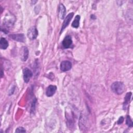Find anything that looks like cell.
<instances>
[{
  "label": "cell",
  "instance_id": "obj_8",
  "mask_svg": "<svg viewBox=\"0 0 133 133\" xmlns=\"http://www.w3.org/2000/svg\"><path fill=\"white\" fill-rule=\"evenodd\" d=\"M62 46L64 48H69L71 47L72 45V40L71 36L70 35H67L64 37L62 41Z\"/></svg>",
  "mask_w": 133,
  "mask_h": 133
},
{
  "label": "cell",
  "instance_id": "obj_5",
  "mask_svg": "<svg viewBox=\"0 0 133 133\" xmlns=\"http://www.w3.org/2000/svg\"><path fill=\"white\" fill-rule=\"evenodd\" d=\"M20 59L22 61H26L29 57V50L26 47H22L20 50Z\"/></svg>",
  "mask_w": 133,
  "mask_h": 133
},
{
  "label": "cell",
  "instance_id": "obj_1",
  "mask_svg": "<svg viewBox=\"0 0 133 133\" xmlns=\"http://www.w3.org/2000/svg\"><path fill=\"white\" fill-rule=\"evenodd\" d=\"M112 91L116 95H122L125 90V86L123 82L117 81L115 82L111 86Z\"/></svg>",
  "mask_w": 133,
  "mask_h": 133
},
{
  "label": "cell",
  "instance_id": "obj_2",
  "mask_svg": "<svg viewBox=\"0 0 133 133\" xmlns=\"http://www.w3.org/2000/svg\"><path fill=\"white\" fill-rule=\"evenodd\" d=\"M15 20V17L13 16L12 15H8L5 16L4 19V25L5 26V28L4 29V32H5L6 33H7L8 30L7 29L12 26V25L14 24Z\"/></svg>",
  "mask_w": 133,
  "mask_h": 133
},
{
  "label": "cell",
  "instance_id": "obj_17",
  "mask_svg": "<svg viewBox=\"0 0 133 133\" xmlns=\"http://www.w3.org/2000/svg\"><path fill=\"white\" fill-rule=\"evenodd\" d=\"M123 121H124V118L123 117H121L118 120V122H117V123L118 124H122L123 122Z\"/></svg>",
  "mask_w": 133,
  "mask_h": 133
},
{
  "label": "cell",
  "instance_id": "obj_10",
  "mask_svg": "<svg viewBox=\"0 0 133 133\" xmlns=\"http://www.w3.org/2000/svg\"><path fill=\"white\" fill-rule=\"evenodd\" d=\"M57 90V87L55 85H49L46 90V95L47 97L52 96Z\"/></svg>",
  "mask_w": 133,
  "mask_h": 133
},
{
  "label": "cell",
  "instance_id": "obj_13",
  "mask_svg": "<svg viewBox=\"0 0 133 133\" xmlns=\"http://www.w3.org/2000/svg\"><path fill=\"white\" fill-rule=\"evenodd\" d=\"M80 16L76 15L74 19L73 22L72 23V26L74 28H77L79 26V20H80Z\"/></svg>",
  "mask_w": 133,
  "mask_h": 133
},
{
  "label": "cell",
  "instance_id": "obj_3",
  "mask_svg": "<svg viewBox=\"0 0 133 133\" xmlns=\"http://www.w3.org/2000/svg\"><path fill=\"white\" fill-rule=\"evenodd\" d=\"M38 35V31L34 26L30 28L27 31V36L30 39H35Z\"/></svg>",
  "mask_w": 133,
  "mask_h": 133
},
{
  "label": "cell",
  "instance_id": "obj_9",
  "mask_svg": "<svg viewBox=\"0 0 133 133\" xmlns=\"http://www.w3.org/2000/svg\"><path fill=\"white\" fill-rule=\"evenodd\" d=\"M9 36L14 40L19 42H24V41H25L24 35L22 33L11 34L9 35Z\"/></svg>",
  "mask_w": 133,
  "mask_h": 133
},
{
  "label": "cell",
  "instance_id": "obj_7",
  "mask_svg": "<svg viewBox=\"0 0 133 133\" xmlns=\"http://www.w3.org/2000/svg\"><path fill=\"white\" fill-rule=\"evenodd\" d=\"M72 68V63L70 61L64 60L61 62L60 68L63 72H65L70 70Z\"/></svg>",
  "mask_w": 133,
  "mask_h": 133
},
{
  "label": "cell",
  "instance_id": "obj_15",
  "mask_svg": "<svg viewBox=\"0 0 133 133\" xmlns=\"http://www.w3.org/2000/svg\"><path fill=\"white\" fill-rule=\"evenodd\" d=\"M126 124L129 126V127H132V122L130 117L129 116H127L126 118Z\"/></svg>",
  "mask_w": 133,
  "mask_h": 133
},
{
  "label": "cell",
  "instance_id": "obj_16",
  "mask_svg": "<svg viewBox=\"0 0 133 133\" xmlns=\"http://www.w3.org/2000/svg\"><path fill=\"white\" fill-rule=\"evenodd\" d=\"M16 132H26V130H25V129L22 127H19L17 128H16Z\"/></svg>",
  "mask_w": 133,
  "mask_h": 133
},
{
  "label": "cell",
  "instance_id": "obj_14",
  "mask_svg": "<svg viewBox=\"0 0 133 133\" xmlns=\"http://www.w3.org/2000/svg\"><path fill=\"white\" fill-rule=\"evenodd\" d=\"M131 96V92H128L126 95V96H125V97L124 98L125 101H124V104H123V108H124V109H126L127 105H128V104L129 103V101L130 100Z\"/></svg>",
  "mask_w": 133,
  "mask_h": 133
},
{
  "label": "cell",
  "instance_id": "obj_12",
  "mask_svg": "<svg viewBox=\"0 0 133 133\" xmlns=\"http://www.w3.org/2000/svg\"><path fill=\"white\" fill-rule=\"evenodd\" d=\"M8 45H9V44H8V43L7 41L6 40V39L4 37H1V38L0 39V48H1V49H6L8 47Z\"/></svg>",
  "mask_w": 133,
  "mask_h": 133
},
{
  "label": "cell",
  "instance_id": "obj_4",
  "mask_svg": "<svg viewBox=\"0 0 133 133\" xmlns=\"http://www.w3.org/2000/svg\"><path fill=\"white\" fill-rule=\"evenodd\" d=\"M23 76L24 82L28 83L33 76V73L28 68H25L23 70Z\"/></svg>",
  "mask_w": 133,
  "mask_h": 133
},
{
  "label": "cell",
  "instance_id": "obj_11",
  "mask_svg": "<svg viewBox=\"0 0 133 133\" xmlns=\"http://www.w3.org/2000/svg\"><path fill=\"white\" fill-rule=\"evenodd\" d=\"M66 14V8L64 5L60 4L58 9V17L60 19H63Z\"/></svg>",
  "mask_w": 133,
  "mask_h": 133
},
{
  "label": "cell",
  "instance_id": "obj_6",
  "mask_svg": "<svg viewBox=\"0 0 133 133\" xmlns=\"http://www.w3.org/2000/svg\"><path fill=\"white\" fill-rule=\"evenodd\" d=\"M74 15V13L73 12H71L70 14H69L66 17H65V18L64 19L63 22L62 23V27L61 29V31H60V34L61 33V32L64 30V29L68 26V25H69V24L70 22V21L71 20V19H72Z\"/></svg>",
  "mask_w": 133,
  "mask_h": 133
}]
</instances>
